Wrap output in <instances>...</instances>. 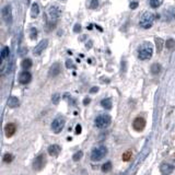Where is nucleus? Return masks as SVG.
Here are the masks:
<instances>
[{
    "label": "nucleus",
    "mask_w": 175,
    "mask_h": 175,
    "mask_svg": "<svg viewBox=\"0 0 175 175\" xmlns=\"http://www.w3.org/2000/svg\"><path fill=\"white\" fill-rule=\"evenodd\" d=\"M65 124H66L65 118L59 116V117H57V118H55L53 120V123H52V130L54 131L55 134H59L60 131L64 129Z\"/></svg>",
    "instance_id": "39448f33"
},
{
    "label": "nucleus",
    "mask_w": 175,
    "mask_h": 175,
    "mask_svg": "<svg viewBox=\"0 0 175 175\" xmlns=\"http://www.w3.org/2000/svg\"><path fill=\"white\" fill-rule=\"evenodd\" d=\"M61 1H65V0H61Z\"/></svg>",
    "instance_id": "4c0bfd02"
},
{
    "label": "nucleus",
    "mask_w": 175,
    "mask_h": 175,
    "mask_svg": "<svg viewBox=\"0 0 175 175\" xmlns=\"http://www.w3.org/2000/svg\"><path fill=\"white\" fill-rule=\"evenodd\" d=\"M111 121H112V118L109 114H101L95 118L94 125L98 128H105L111 124Z\"/></svg>",
    "instance_id": "7ed1b4c3"
},
{
    "label": "nucleus",
    "mask_w": 175,
    "mask_h": 175,
    "mask_svg": "<svg viewBox=\"0 0 175 175\" xmlns=\"http://www.w3.org/2000/svg\"><path fill=\"white\" fill-rule=\"evenodd\" d=\"M98 88L94 87V88H92V89H91V91H90V92H91V93H95V92H98Z\"/></svg>",
    "instance_id": "f704fd0d"
},
{
    "label": "nucleus",
    "mask_w": 175,
    "mask_h": 175,
    "mask_svg": "<svg viewBox=\"0 0 175 175\" xmlns=\"http://www.w3.org/2000/svg\"><path fill=\"white\" fill-rule=\"evenodd\" d=\"M88 103H90V100H89V98H87V100L83 101V104H84V105H87Z\"/></svg>",
    "instance_id": "e433bc0d"
},
{
    "label": "nucleus",
    "mask_w": 175,
    "mask_h": 175,
    "mask_svg": "<svg viewBox=\"0 0 175 175\" xmlns=\"http://www.w3.org/2000/svg\"><path fill=\"white\" fill-rule=\"evenodd\" d=\"M163 3V0H149V5L151 8H159L160 5Z\"/></svg>",
    "instance_id": "4be33fe9"
},
{
    "label": "nucleus",
    "mask_w": 175,
    "mask_h": 175,
    "mask_svg": "<svg viewBox=\"0 0 175 175\" xmlns=\"http://www.w3.org/2000/svg\"><path fill=\"white\" fill-rule=\"evenodd\" d=\"M45 164H46V158H45V155H44V154H39L37 158L34 160L33 168H34V170H36V171H39V170H42L44 166H45Z\"/></svg>",
    "instance_id": "6e6552de"
},
{
    "label": "nucleus",
    "mask_w": 175,
    "mask_h": 175,
    "mask_svg": "<svg viewBox=\"0 0 175 175\" xmlns=\"http://www.w3.org/2000/svg\"><path fill=\"white\" fill-rule=\"evenodd\" d=\"M131 157H132V151L129 149V150H127V151H125V152L123 153L121 159H123V161L128 162V161H130V160H131Z\"/></svg>",
    "instance_id": "412c9836"
},
{
    "label": "nucleus",
    "mask_w": 175,
    "mask_h": 175,
    "mask_svg": "<svg viewBox=\"0 0 175 175\" xmlns=\"http://www.w3.org/2000/svg\"><path fill=\"white\" fill-rule=\"evenodd\" d=\"M101 105H102V107L106 109H112V100L111 98H104L101 101Z\"/></svg>",
    "instance_id": "6ab92c4d"
},
{
    "label": "nucleus",
    "mask_w": 175,
    "mask_h": 175,
    "mask_svg": "<svg viewBox=\"0 0 175 175\" xmlns=\"http://www.w3.org/2000/svg\"><path fill=\"white\" fill-rule=\"evenodd\" d=\"M164 41L162 39L161 37H157L155 38V46H157V52L158 53H161L162 52V49L164 47Z\"/></svg>",
    "instance_id": "f3484780"
},
{
    "label": "nucleus",
    "mask_w": 175,
    "mask_h": 175,
    "mask_svg": "<svg viewBox=\"0 0 175 175\" xmlns=\"http://www.w3.org/2000/svg\"><path fill=\"white\" fill-rule=\"evenodd\" d=\"M138 5H139L138 1H132V2H130V5H129V8H130L131 10H135V9L138 8Z\"/></svg>",
    "instance_id": "2f4dec72"
},
{
    "label": "nucleus",
    "mask_w": 175,
    "mask_h": 175,
    "mask_svg": "<svg viewBox=\"0 0 175 175\" xmlns=\"http://www.w3.org/2000/svg\"><path fill=\"white\" fill-rule=\"evenodd\" d=\"M81 131H82L81 125H77L76 126V134L77 135H79V134H81Z\"/></svg>",
    "instance_id": "473e14b6"
},
{
    "label": "nucleus",
    "mask_w": 175,
    "mask_h": 175,
    "mask_svg": "<svg viewBox=\"0 0 175 175\" xmlns=\"http://www.w3.org/2000/svg\"><path fill=\"white\" fill-rule=\"evenodd\" d=\"M89 7H90V9L95 10V9L98 7V0H91V2H90Z\"/></svg>",
    "instance_id": "c85d7f7f"
},
{
    "label": "nucleus",
    "mask_w": 175,
    "mask_h": 175,
    "mask_svg": "<svg viewBox=\"0 0 175 175\" xmlns=\"http://www.w3.org/2000/svg\"><path fill=\"white\" fill-rule=\"evenodd\" d=\"M47 151H48V154L50 157H57L60 153V151H61V148L58 144H52V146L48 147Z\"/></svg>",
    "instance_id": "ddd939ff"
},
{
    "label": "nucleus",
    "mask_w": 175,
    "mask_h": 175,
    "mask_svg": "<svg viewBox=\"0 0 175 175\" xmlns=\"http://www.w3.org/2000/svg\"><path fill=\"white\" fill-rule=\"evenodd\" d=\"M153 47L149 42L142 43L138 48V57L141 60H148L152 57Z\"/></svg>",
    "instance_id": "f257e3e1"
},
{
    "label": "nucleus",
    "mask_w": 175,
    "mask_h": 175,
    "mask_svg": "<svg viewBox=\"0 0 175 175\" xmlns=\"http://www.w3.org/2000/svg\"><path fill=\"white\" fill-rule=\"evenodd\" d=\"M38 13H39V5H38V3L34 2L32 5V9H31V16H32V18H36Z\"/></svg>",
    "instance_id": "a211bd4d"
},
{
    "label": "nucleus",
    "mask_w": 175,
    "mask_h": 175,
    "mask_svg": "<svg viewBox=\"0 0 175 175\" xmlns=\"http://www.w3.org/2000/svg\"><path fill=\"white\" fill-rule=\"evenodd\" d=\"M112 170V163L111 162H106L105 164L102 165V171H103L104 173H107Z\"/></svg>",
    "instance_id": "a878e982"
},
{
    "label": "nucleus",
    "mask_w": 175,
    "mask_h": 175,
    "mask_svg": "<svg viewBox=\"0 0 175 175\" xmlns=\"http://www.w3.org/2000/svg\"><path fill=\"white\" fill-rule=\"evenodd\" d=\"M155 16H154V13H152L151 11H146L139 20V26L144 28V30L151 28L153 25V22L155 20Z\"/></svg>",
    "instance_id": "f03ea898"
},
{
    "label": "nucleus",
    "mask_w": 175,
    "mask_h": 175,
    "mask_svg": "<svg viewBox=\"0 0 175 175\" xmlns=\"http://www.w3.org/2000/svg\"><path fill=\"white\" fill-rule=\"evenodd\" d=\"M1 16H2V19L5 20V22H7V23H11L12 22V9H11L10 5H7L2 8Z\"/></svg>",
    "instance_id": "423d86ee"
},
{
    "label": "nucleus",
    "mask_w": 175,
    "mask_h": 175,
    "mask_svg": "<svg viewBox=\"0 0 175 175\" xmlns=\"http://www.w3.org/2000/svg\"><path fill=\"white\" fill-rule=\"evenodd\" d=\"M165 46H166L168 49H173L175 47V41L173 38H169L166 41V43H165Z\"/></svg>",
    "instance_id": "393cba45"
},
{
    "label": "nucleus",
    "mask_w": 175,
    "mask_h": 175,
    "mask_svg": "<svg viewBox=\"0 0 175 175\" xmlns=\"http://www.w3.org/2000/svg\"><path fill=\"white\" fill-rule=\"evenodd\" d=\"M60 13H61V11H60V8L58 7V5H50L48 9V16L49 18H50V20L53 21L54 20L55 22H56V20L58 19L60 16Z\"/></svg>",
    "instance_id": "0eeeda50"
},
{
    "label": "nucleus",
    "mask_w": 175,
    "mask_h": 175,
    "mask_svg": "<svg viewBox=\"0 0 175 175\" xmlns=\"http://www.w3.org/2000/svg\"><path fill=\"white\" fill-rule=\"evenodd\" d=\"M161 65H159V64H153L151 66V72H152L153 75H158L159 72L161 71Z\"/></svg>",
    "instance_id": "b1692460"
},
{
    "label": "nucleus",
    "mask_w": 175,
    "mask_h": 175,
    "mask_svg": "<svg viewBox=\"0 0 175 175\" xmlns=\"http://www.w3.org/2000/svg\"><path fill=\"white\" fill-rule=\"evenodd\" d=\"M52 101H53V103L54 104H58L60 101V95L58 94V93H56V94H54L53 95V98H52Z\"/></svg>",
    "instance_id": "c756f323"
},
{
    "label": "nucleus",
    "mask_w": 175,
    "mask_h": 175,
    "mask_svg": "<svg viewBox=\"0 0 175 175\" xmlns=\"http://www.w3.org/2000/svg\"><path fill=\"white\" fill-rule=\"evenodd\" d=\"M146 127V120L142 117H136L132 121V128L136 131H142Z\"/></svg>",
    "instance_id": "1a4fd4ad"
},
{
    "label": "nucleus",
    "mask_w": 175,
    "mask_h": 175,
    "mask_svg": "<svg viewBox=\"0 0 175 175\" xmlns=\"http://www.w3.org/2000/svg\"><path fill=\"white\" fill-rule=\"evenodd\" d=\"M16 124H13V123H9V124H7L5 127V136L9 137V138L16 134Z\"/></svg>",
    "instance_id": "f8f14e48"
},
{
    "label": "nucleus",
    "mask_w": 175,
    "mask_h": 175,
    "mask_svg": "<svg viewBox=\"0 0 175 175\" xmlns=\"http://www.w3.org/2000/svg\"><path fill=\"white\" fill-rule=\"evenodd\" d=\"M22 68L24 69V70H27V69H30L31 67H32V60L30 59V58H26V59H23L22 60Z\"/></svg>",
    "instance_id": "aec40b11"
},
{
    "label": "nucleus",
    "mask_w": 175,
    "mask_h": 175,
    "mask_svg": "<svg viewBox=\"0 0 175 175\" xmlns=\"http://www.w3.org/2000/svg\"><path fill=\"white\" fill-rule=\"evenodd\" d=\"M47 45H48V39L41 41V42L35 46V48H34V55H36V56L41 55L44 52V49L47 47Z\"/></svg>",
    "instance_id": "9d476101"
},
{
    "label": "nucleus",
    "mask_w": 175,
    "mask_h": 175,
    "mask_svg": "<svg viewBox=\"0 0 175 175\" xmlns=\"http://www.w3.org/2000/svg\"><path fill=\"white\" fill-rule=\"evenodd\" d=\"M160 170H161V172H162L164 175H169L173 172V166L169 163H163L160 166Z\"/></svg>",
    "instance_id": "2eb2a0df"
},
{
    "label": "nucleus",
    "mask_w": 175,
    "mask_h": 175,
    "mask_svg": "<svg viewBox=\"0 0 175 175\" xmlns=\"http://www.w3.org/2000/svg\"><path fill=\"white\" fill-rule=\"evenodd\" d=\"M9 55H10V48L8 46H5L1 50V60H5L7 57H9Z\"/></svg>",
    "instance_id": "5701e85b"
},
{
    "label": "nucleus",
    "mask_w": 175,
    "mask_h": 175,
    "mask_svg": "<svg viewBox=\"0 0 175 175\" xmlns=\"http://www.w3.org/2000/svg\"><path fill=\"white\" fill-rule=\"evenodd\" d=\"M82 157H83V152H82V151H78L77 153L73 154L72 160H73V161H79V160H81Z\"/></svg>",
    "instance_id": "cd10ccee"
},
{
    "label": "nucleus",
    "mask_w": 175,
    "mask_h": 175,
    "mask_svg": "<svg viewBox=\"0 0 175 175\" xmlns=\"http://www.w3.org/2000/svg\"><path fill=\"white\" fill-rule=\"evenodd\" d=\"M30 35H31V38H32V39L36 38V36H37V30H36V28H34V27H32V28H31V33H30Z\"/></svg>",
    "instance_id": "7c9ffc66"
},
{
    "label": "nucleus",
    "mask_w": 175,
    "mask_h": 175,
    "mask_svg": "<svg viewBox=\"0 0 175 175\" xmlns=\"http://www.w3.org/2000/svg\"><path fill=\"white\" fill-rule=\"evenodd\" d=\"M67 67H68V68H70V67H75V66L71 64L70 60H67Z\"/></svg>",
    "instance_id": "c9c22d12"
},
{
    "label": "nucleus",
    "mask_w": 175,
    "mask_h": 175,
    "mask_svg": "<svg viewBox=\"0 0 175 175\" xmlns=\"http://www.w3.org/2000/svg\"><path fill=\"white\" fill-rule=\"evenodd\" d=\"M19 104H20V101H19V98H16V96H11V98H9V100H8V106L11 107V109L18 107Z\"/></svg>",
    "instance_id": "dca6fc26"
},
{
    "label": "nucleus",
    "mask_w": 175,
    "mask_h": 175,
    "mask_svg": "<svg viewBox=\"0 0 175 175\" xmlns=\"http://www.w3.org/2000/svg\"><path fill=\"white\" fill-rule=\"evenodd\" d=\"M31 80H32V75L27 70L22 71L21 73H20V76H19V81L22 84H27Z\"/></svg>",
    "instance_id": "9b49d317"
},
{
    "label": "nucleus",
    "mask_w": 175,
    "mask_h": 175,
    "mask_svg": "<svg viewBox=\"0 0 175 175\" xmlns=\"http://www.w3.org/2000/svg\"><path fill=\"white\" fill-rule=\"evenodd\" d=\"M60 71H61V67H60V64L56 62V64H54V65L50 67V69H49V77L58 76V75L60 73Z\"/></svg>",
    "instance_id": "4468645a"
},
{
    "label": "nucleus",
    "mask_w": 175,
    "mask_h": 175,
    "mask_svg": "<svg viewBox=\"0 0 175 175\" xmlns=\"http://www.w3.org/2000/svg\"><path fill=\"white\" fill-rule=\"evenodd\" d=\"M12 160H13V155L11 153H5L3 155V161L5 163H10V162H12Z\"/></svg>",
    "instance_id": "bb28decb"
},
{
    "label": "nucleus",
    "mask_w": 175,
    "mask_h": 175,
    "mask_svg": "<svg viewBox=\"0 0 175 175\" xmlns=\"http://www.w3.org/2000/svg\"><path fill=\"white\" fill-rule=\"evenodd\" d=\"M73 31H75L76 33L80 32V31H81V25H80V24H76V25H75V28H73Z\"/></svg>",
    "instance_id": "72a5a7b5"
},
{
    "label": "nucleus",
    "mask_w": 175,
    "mask_h": 175,
    "mask_svg": "<svg viewBox=\"0 0 175 175\" xmlns=\"http://www.w3.org/2000/svg\"><path fill=\"white\" fill-rule=\"evenodd\" d=\"M107 154V149L103 146L95 148L91 153V160L92 161H101L103 158H105V155Z\"/></svg>",
    "instance_id": "20e7f679"
}]
</instances>
